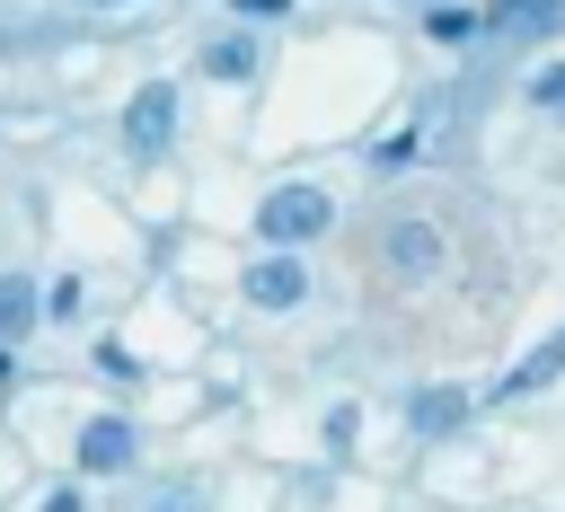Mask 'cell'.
Segmentation results:
<instances>
[{"label": "cell", "mask_w": 565, "mask_h": 512, "mask_svg": "<svg viewBox=\"0 0 565 512\" xmlns=\"http://www.w3.org/2000/svg\"><path fill=\"white\" fill-rule=\"evenodd\" d=\"M79 468H88V477L132 468V424H124V415H88V424H79Z\"/></svg>", "instance_id": "5b68a950"}, {"label": "cell", "mask_w": 565, "mask_h": 512, "mask_svg": "<svg viewBox=\"0 0 565 512\" xmlns=\"http://www.w3.org/2000/svg\"><path fill=\"white\" fill-rule=\"evenodd\" d=\"M441 256H450L441 221H388V230H380V265H388L397 282H433Z\"/></svg>", "instance_id": "7a4b0ae2"}, {"label": "cell", "mask_w": 565, "mask_h": 512, "mask_svg": "<svg viewBox=\"0 0 565 512\" xmlns=\"http://www.w3.org/2000/svg\"><path fill=\"white\" fill-rule=\"evenodd\" d=\"M97 371H106V380H141V362H132L124 344H97Z\"/></svg>", "instance_id": "2e32d148"}, {"label": "cell", "mask_w": 565, "mask_h": 512, "mask_svg": "<svg viewBox=\"0 0 565 512\" xmlns=\"http://www.w3.org/2000/svg\"><path fill=\"white\" fill-rule=\"evenodd\" d=\"M353 424H362V406H327V450H353Z\"/></svg>", "instance_id": "5bb4252c"}, {"label": "cell", "mask_w": 565, "mask_h": 512, "mask_svg": "<svg viewBox=\"0 0 565 512\" xmlns=\"http://www.w3.org/2000/svg\"><path fill=\"white\" fill-rule=\"evenodd\" d=\"M406 159H415V132H388V141L371 150V168H406Z\"/></svg>", "instance_id": "9a60e30c"}, {"label": "cell", "mask_w": 565, "mask_h": 512, "mask_svg": "<svg viewBox=\"0 0 565 512\" xmlns=\"http://www.w3.org/2000/svg\"><path fill=\"white\" fill-rule=\"evenodd\" d=\"M565 18V0H494L486 9V26H556Z\"/></svg>", "instance_id": "30bf717a"}, {"label": "cell", "mask_w": 565, "mask_h": 512, "mask_svg": "<svg viewBox=\"0 0 565 512\" xmlns=\"http://www.w3.org/2000/svg\"><path fill=\"white\" fill-rule=\"evenodd\" d=\"M168 132H177V88H168V79L132 88V106H124V141H132L141 159H159V150H168Z\"/></svg>", "instance_id": "3957f363"}, {"label": "cell", "mask_w": 565, "mask_h": 512, "mask_svg": "<svg viewBox=\"0 0 565 512\" xmlns=\"http://www.w3.org/2000/svg\"><path fill=\"white\" fill-rule=\"evenodd\" d=\"M159 512H203V503H194V494H168V503H159Z\"/></svg>", "instance_id": "ffe728a7"}, {"label": "cell", "mask_w": 565, "mask_h": 512, "mask_svg": "<svg viewBox=\"0 0 565 512\" xmlns=\"http://www.w3.org/2000/svg\"><path fill=\"white\" fill-rule=\"evenodd\" d=\"M35 318H44L35 282H26V274H0V344H18V335H26Z\"/></svg>", "instance_id": "ba28073f"}, {"label": "cell", "mask_w": 565, "mask_h": 512, "mask_svg": "<svg viewBox=\"0 0 565 512\" xmlns=\"http://www.w3.org/2000/svg\"><path fill=\"white\" fill-rule=\"evenodd\" d=\"M459 415H468V388H415V397H406V424H415L424 441L459 433Z\"/></svg>", "instance_id": "8992f818"}, {"label": "cell", "mask_w": 565, "mask_h": 512, "mask_svg": "<svg viewBox=\"0 0 565 512\" xmlns=\"http://www.w3.org/2000/svg\"><path fill=\"white\" fill-rule=\"evenodd\" d=\"M424 35H433V44H468V35H486V9H433Z\"/></svg>", "instance_id": "8fae6325"}, {"label": "cell", "mask_w": 565, "mask_h": 512, "mask_svg": "<svg viewBox=\"0 0 565 512\" xmlns=\"http://www.w3.org/2000/svg\"><path fill=\"white\" fill-rule=\"evenodd\" d=\"M9 380H18V353H9V344H0V388H9Z\"/></svg>", "instance_id": "d6986e66"}, {"label": "cell", "mask_w": 565, "mask_h": 512, "mask_svg": "<svg viewBox=\"0 0 565 512\" xmlns=\"http://www.w3.org/2000/svg\"><path fill=\"white\" fill-rule=\"evenodd\" d=\"M247 300H256V309H300V300H309V265H300V247L256 256V265H247Z\"/></svg>", "instance_id": "277c9868"}, {"label": "cell", "mask_w": 565, "mask_h": 512, "mask_svg": "<svg viewBox=\"0 0 565 512\" xmlns=\"http://www.w3.org/2000/svg\"><path fill=\"white\" fill-rule=\"evenodd\" d=\"M44 512H88V494H79V486H53V494H44Z\"/></svg>", "instance_id": "e0dca14e"}, {"label": "cell", "mask_w": 565, "mask_h": 512, "mask_svg": "<svg viewBox=\"0 0 565 512\" xmlns=\"http://www.w3.org/2000/svg\"><path fill=\"white\" fill-rule=\"evenodd\" d=\"M530 106L565 115V62H539V71H530Z\"/></svg>", "instance_id": "7c38bea8"}, {"label": "cell", "mask_w": 565, "mask_h": 512, "mask_svg": "<svg viewBox=\"0 0 565 512\" xmlns=\"http://www.w3.org/2000/svg\"><path fill=\"white\" fill-rule=\"evenodd\" d=\"M291 0H238V18H282Z\"/></svg>", "instance_id": "ac0fdd59"}, {"label": "cell", "mask_w": 565, "mask_h": 512, "mask_svg": "<svg viewBox=\"0 0 565 512\" xmlns=\"http://www.w3.org/2000/svg\"><path fill=\"white\" fill-rule=\"evenodd\" d=\"M556 371H565V327H556V335H547L539 353H521V362L503 371V397H530V388H547Z\"/></svg>", "instance_id": "52a82bcc"}, {"label": "cell", "mask_w": 565, "mask_h": 512, "mask_svg": "<svg viewBox=\"0 0 565 512\" xmlns=\"http://www.w3.org/2000/svg\"><path fill=\"white\" fill-rule=\"evenodd\" d=\"M327 221H335L327 185H274V194L256 203V238H265V247H309Z\"/></svg>", "instance_id": "6da1fadb"}, {"label": "cell", "mask_w": 565, "mask_h": 512, "mask_svg": "<svg viewBox=\"0 0 565 512\" xmlns=\"http://www.w3.org/2000/svg\"><path fill=\"white\" fill-rule=\"evenodd\" d=\"M79 300H88V291H79V274H71V282L44 291V318H79Z\"/></svg>", "instance_id": "4fadbf2b"}, {"label": "cell", "mask_w": 565, "mask_h": 512, "mask_svg": "<svg viewBox=\"0 0 565 512\" xmlns=\"http://www.w3.org/2000/svg\"><path fill=\"white\" fill-rule=\"evenodd\" d=\"M203 71H212V79H256V44H247V35H212V44H203Z\"/></svg>", "instance_id": "9c48e42d"}]
</instances>
